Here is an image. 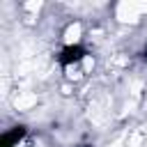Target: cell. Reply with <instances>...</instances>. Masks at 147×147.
I'll return each mask as SVG.
<instances>
[{
    "instance_id": "1",
    "label": "cell",
    "mask_w": 147,
    "mask_h": 147,
    "mask_svg": "<svg viewBox=\"0 0 147 147\" xmlns=\"http://www.w3.org/2000/svg\"><path fill=\"white\" fill-rule=\"evenodd\" d=\"M85 55H87V51H85L80 44H69V46H64V48L60 51V55H57V62H60L62 67H69V64H76V62H80Z\"/></svg>"
},
{
    "instance_id": "3",
    "label": "cell",
    "mask_w": 147,
    "mask_h": 147,
    "mask_svg": "<svg viewBox=\"0 0 147 147\" xmlns=\"http://www.w3.org/2000/svg\"><path fill=\"white\" fill-rule=\"evenodd\" d=\"M142 60H147V46H145V51H142Z\"/></svg>"
},
{
    "instance_id": "4",
    "label": "cell",
    "mask_w": 147,
    "mask_h": 147,
    "mask_svg": "<svg viewBox=\"0 0 147 147\" xmlns=\"http://www.w3.org/2000/svg\"><path fill=\"white\" fill-rule=\"evenodd\" d=\"M80 147H92V145H80Z\"/></svg>"
},
{
    "instance_id": "2",
    "label": "cell",
    "mask_w": 147,
    "mask_h": 147,
    "mask_svg": "<svg viewBox=\"0 0 147 147\" xmlns=\"http://www.w3.org/2000/svg\"><path fill=\"white\" fill-rule=\"evenodd\" d=\"M23 138H25V126H14V129H9L7 133H2L0 147H16Z\"/></svg>"
}]
</instances>
